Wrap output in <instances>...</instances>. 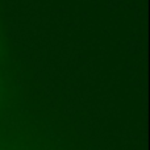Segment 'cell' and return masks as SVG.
Instances as JSON below:
<instances>
[{
    "mask_svg": "<svg viewBox=\"0 0 150 150\" xmlns=\"http://www.w3.org/2000/svg\"><path fill=\"white\" fill-rule=\"evenodd\" d=\"M3 50H4V41H3V34H1V30H0V57L3 54Z\"/></svg>",
    "mask_w": 150,
    "mask_h": 150,
    "instance_id": "cell-1",
    "label": "cell"
}]
</instances>
